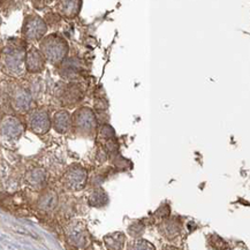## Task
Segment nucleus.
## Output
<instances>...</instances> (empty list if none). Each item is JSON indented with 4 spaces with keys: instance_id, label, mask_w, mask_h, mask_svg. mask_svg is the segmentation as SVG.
I'll return each instance as SVG.
<instances>
[{
    "instance_id": "nucleus-1",
    "label": "nucleus",
    "mask_w": 250,
    "mask_h": 250,
    "mask_svg": "<svg viewBox=\"0 0 250 250\" xmlns=\"http://www.w3.org/2000/svg\"><path fill=\"white\" fill-rule=\"evenodd\" d=\"M41 53L51 63L60 62L68 53V44L60 35H49L41 42Z\"/></svg>"
},
{
    "instance_id": "nucleus-2",
    "label": "nucleus",
    "mask_w": 250,
    "mask_h": 250,
    "mask_svg": "<svg viewBox=\"0 0 250 250\" xmlns=\"http://www.w3.org/2000/svg\"><path fill=\"white\" fill-rule=\"evenodd\" d=\"M24 46L21 42L17 41V43L9 42L4 50V63L5 68L9 74L14 76H20L24 73Z\"/></svg>"
},
{
    "instance_id": "nucleus-3",
    "label": "nucleus",
    "mask_w": 250,
    "mask_h": 250,
    "mask_svg": "<svg viewBox=\"0 0 250 250\" xmlns=\"http://www.w3.org/2000/svg\"><path fill=\"white\" fill-rule=\"evenodd\" d=\"M73 124L80 133L91 134L97 128V118L91 108L81 107L73 115Z\"/></svg>"
},
{
    "instance_id": "nucleus-4",
    "label": "nucleus",
    "mask_w": 250,
    "mask_h": 250,
    "mask_svg": "<svg viewBox=\"0 0 250 250\" xmlns=\"http://www.w3.org/2000/svg\"><path fill=\"white\" fill-rule=\"evenodd\" d=\"M47 31V25L45 21L43 19L38 17V15L31 14L27 17L24 20L23 29H22V33H23L24 37L29 41H38L42 40L45 36Z\"/></svg>"
},
{
    "instance_id": "nucleus-5",
    "label": "nucleus",
    "mask_w": 250,
    "mask_h": 250,
    "mask_svg": "<svg viewBox=\"0 0 250 250\" xmlns=\"http://www.w3.org/2000/svg\"><path fill=\"white\" fill-rule=\"evenodd\" d=\"M28 126L31 131H34L37 135L46 134L51 128V121L49 114L43 110H34L30 112L27 118Z\"/></svg>"
},
{
    "instance_id": "nucleus-6",
    "label": "nucleus",
    "mask_w": 250,
    "mask_h": 250,
    "mask_svg": "<svg viewBox=\"0 0 250 250\" xmlns=\"http://www.w3.org/2000/svg\"><path fill=\"white\" fill-rule=\"evenodd\" d=\"M24 127L14 117H6L0 125V135L7 141L19 140L23 134Z\"/></svg>"
},
{
    "instance_id": "nucleus-7",
    "label": "nucleus",
    "mask_w": 250,
    "mask_h": 250,
    "mask_svg": "<svg viewBox=\"0 0 250 250\" xmlns=\"http://www.w3.org/2000/svg\"><path fill=\"white\" fill-rule=\"evenodd\" d=\"M86 182V172L84 168L75 166L72 167L65 175V185L70 190H81L84 188Z\"/></svg>"
},
{
    "instance_id": "nucleus-8",
    "label": "nucleus",
    "mask_w": 250,
    "mask_h": 250,
    "mask_svg": "<svg viewBox=\"0 0 250 250\" xmlns=\"http://www.w3.org/2000/svg\"><path fill=\"white\" fill-rule=\"evenodd\" d=\"M67 236H68L69 242L73 246L78 247V248H84L88 245L89 235L86 233L85 229L79 224L70 225L67 229Z\"/></svg>"
},
{
    "instance_id": "nucleus-9",
    "label": "nucleus",
    "mask_w": 250,
    "mask_h": 250,
    "mask_svg": "<svg viewBox=\"0 0 250 250\" xmlns=\"http://www.w3.org/2000/svg\"><path fill=\"white\" fill-rule=\"evenodd\" d=\"M25 68L28 72L30 73H38L41 70H43L44 65H45V59H44L43 54L41 53V51L37 49H30L25 54V60H24Z\"/></svg>"
},
{
    "instance_id": "nucleus-10",
    "label": "nucleus",
    "mask_w": 250,
    "mask_h": 250,
    "mask_svg": "<svg viewBox=\"0 0 250 250\" xmlns=\"http://www.w3.org/2000/svg\"><path fill=\"white\" fill-rule=\"evenodd\" d=\"M33 97L28 90L22 88L15 89L12 96V104L13 107L19 112H27L31 106Z\"/></svg>"
},
{
    "instance_id": "nucleus-11",
    "label": "nucleus",
    "mask_w": 250,
    "mask_h": 250,
    "mask_svg": "<svg viewBox=\"0 0 250 250\" xmlns=\"http://www.w3.org/2000/svg\"><path fill=\"white\" fill-rule=\"evenodd\" d=\"M160 232L166 239L173 240L178 238L181 233V222L176 218H168L165 219L160 225Z\"/></svg>"
},
{
    "instance_id": "nucleus-12",
    "label": "nucleus",
    "mask_w": 250,
    "mask_h": 250,
    "mask_svg": "<svg viewBox=\"0 0 250 250\" xmlns=\"http://www.w3.org/2000/svg\"><path fill=\"white\" fill-rule=\"evenodd\" d=\"M53 127L58 133L65 134L72 127V117L67 111H58L53 117Z\"/></svg>"
},
{
    "instance_id": "nucleus-13",
    "label": "nucleus",
    "mask_w": 250,
    "mask_h": 250,
    "mask_svg": "<svg viewBox=\"0 0 250 250\" xmlns=\"http://www.w3.org/2000/svg\"><path fill=\"white\" fill-rule=\"evenodd\" d=\"M126 242V236L123 232L107 234L104 238V243L108 250H121Z\"/></svg>"
},
{
    "instance_id": "nucleus-14",
    "label": "nucleus",
    "mask_w": 250,
    "mask_h": 250,
    "mask_svg": "<svg viewBox=\"0 0 250 250\" xmlns=\"http://www.w3.org/2000/svg\"><path fill=\"white\" fill-rule=\"evenodd\" d=\"M58 204V195L54 191L50 190L43 194L38 201V207L44 211H52Z\"/></svg>"
},
{
    "instance_id": "nucleus-15",
    "label": "nucleus",
    "mask_w": 250,
    "mask_h": 250,
    "mask_svg": "<svg viewBox=\"0 0 250 250\" xmlns=\"http://www.w3.org/2000/svg\"><path fill=\"white\" fill-rule=\"evenodd\" d=\"M81 1H62L59 2V11L66 18H75L81 8Z\"/></svg>"
},
{
    "instance_id": "nucleus-16",
    "label": "nucleus",
    "mask_w": 250,
    "mask_h": 250,
    "mask_svg": "<svg viewBox=\"0 0 250 250\" xmlns=\"http://www.w3.org/2000/svg\"><path fill=\"white\" fill-rule=\"evenodd\" d=\"M80 70L79 62L74 58L72 59L65 60V62L62 66V75L63 78H72V76L76 75Z\"/></svg>"
},
{
    "instance_id": "nucleus-17",
    "label": "nucleus",
    "mask_w": 250,
    "mask_h": 250,
    "mask_svg": "<svg viewBox=\"0 0 250 250\" xmlns=\"http://www.w3.org/2000/svg\"><path fill=\"white\" fill-rule=\"evenodd\" d=\"M89 203H90L91 207H96V208L104 207V205L107 203L106 193H105V191L101 188L95 189V190L91 193L90 197H89Z\"/></svg>"
},
{
    "instance_id": "nucleus-18",
    "label": "nucleus",
    "mask_w": 250,
    "mask_h": 250,
    "mask_svg": "<svg viewBox=\"0 0 250 250\" xmlns=\"http://www.w3.org/2000/svg\"><path fill=\"white\" fill-rule=\"evenodd\" d=\"M45 179L46 174L42 168H34L27 174L28 182L33 186H42L45 182Z\"/></svg>"
},
{
    "instance_id": "nucleus-19",
    "label": "nucleus",
    "mask_w": 250,
    "mask_h": 250,
    "mask_svg": "<svg viewBox=\"0 0 250 250\" xmlns=\"http://www.w3.org/2000/svg\"><path fill=\"white\" fill-rule=\"evenodd\" d=\"M128 250H156V248L146 240L135 239L128 243Z\"/></svg>"
},
{
    "instance_id": "nucleus-20",
    "label": "nucleus",
    "mask_w": 250,
    "mask_h": 250,
    "mask_svg": "<svg viewBox=\"0 0 250 250\" xmlns=\"http://www.w3.org/2000/svg\"><path fill=\"white\" fill-rule=\"evenodd\" d=\"M63 99L69 104H73V103H76L81 99V91H80V88L76 85H69L68 88L66 89L65 96H63Z\"/></svg>"
},
{
    "instance_id": "nucleus-21",
    "label": "nucleus",
    "mask_w": 250,
    "mask_h": 250,
    "mask_svg": "<svg viewBox=\"0 0 250 250\" xmlns=\"http://www.w3.org/2000/svg\"><path fill=\"white\" fill-rule=\"evenodd\" d=\"M128 233L133 236L134 239H140L144 233V225L141 222H135L128 227Z\"/></svg>"
},
{
    "instance_id": "nucleus-22",
    "label": "nucleus",
    "mask_w": 250,
    "mask_h": 250,
    "mask_svg": "<svg viewBox=\"0 0 250 250\" xmlns=\"http://www.w3.org/2000/svg\"><path fill=\"white\" fill-rule=\"evenodd\" d=\"M210 245L217 250H226L227 248H229V245H227V243L224 241V240L220 238V236H218V235L211 236Z\"/></svg>"
},
{
    "instance_id": "nucleus-23",
    "label": "nucleus",
    "mask_w": 250,
    "mask_h": 250,
    "mask_svg": "<svg viewBox=\"0 0 250 250\" xmlns=\"http://www.w3.org/2000/svg\"><path fill=\"white\" fill-rule=\"evenodd\" d=\"M101 136L106 140H112L114 137V130L113 128L108 126V125H104L101 129Z\"/></svg>"
},
{
    "instance_id": "nucleus-24",
    "label": "nucleus",
    "mask_w": 250,
    "mask_h": 250,
    "mask_svg": "<svg viewBox=\"0 0 250 250\" xmlns=\"http://www.w3.org/2000/svg\"><path fill=\"white\" fill-rule=\"evenodd\" d=\"M162 250H179V249L175 248V247H173V246H165Z\"/></svg>"
}]
</instances>
